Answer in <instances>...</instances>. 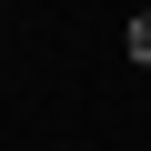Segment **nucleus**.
<instances>
[{
  "label": "nucleus",
  "instance_id": "f257e3e1",
  "mask_svg": "<svg viewBox=\"0 0 151 151\" xmlns=\"http://www.w3.org/2000/svg\"><path fill=\"white\" fill-rule=\"evenodd\" d=\"M121 50H131V70H151V10H141V20L121 30Z\"/></svg>",
  "mask_w": 151,
  "mask_h": 151
}]
</instances>
